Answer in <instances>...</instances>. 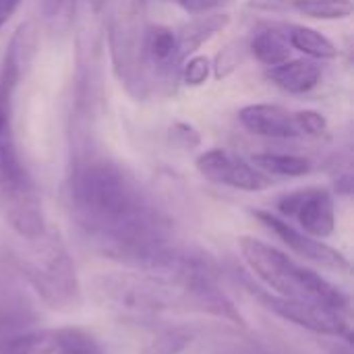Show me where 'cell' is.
Returning <instances> with one entry per match:
<instances>
[{"instance_id":"18","label":"cell","mask_w":354,"mask_h":354,"mask_svg":"<svg viewBox=\"0 0 354 354\" xmlns=\"http://www.w3.org/2000/svg\"><path fill=\"white\" fill-rule=\"evenodd\" d=\"M54 354H104L97 340L79 328H56L54 330Z\"/></svg>"},{"instance_id":"13","label":"cell","mask_w":354,"mask_h":354,"mask_svg":"<svg viewBox=\"0 0 354 354\" xmlns=\"http://www.w3.org/2000/svg\"><path fill=\"white\" fill-rule=\"evenodd\" d=\"M249 52L268 68L278 66L286 60H290V44L286 33H282L280 29H261L257 31L251 41L247 44Z\"/></svg>"},{"instance_id":"11","label":"cell","mask_w":354,"mask_h":354,"mask_svg":"<svg viewBox=\"0 0 354 354\" xmlns=\"http://www.w3.org/2000/svg\"><path fill=\"white\" fill-rule=\"evenodd\" d=\"M230 23L228 12H214L205 17H197L180 27L176 33V46H178V64L185 62L189 56H193L205 41H209L216 33L226 29Z\"/></svg>"},{"instance_id":"21","label":"cell","mask_w":354,"mask_h":354,"mask_svg":"<svg viewBox=\"0 0 354 354\" xmlns=\"http://www.w3.org/2000/svg\"><path fill=\"white\" fill-rule=\"evenodd\" d=\"M212 71V62L207 56H189V60L183 66V81L191 87H199L207 81Z\"/></svg>"},{"instance_id":"3","label":"cell","mask_w":354,"mask_h":354,"mask_svg":"<svg viewBox=\"0 0 354 354\" xmlns=\"http://www.w3.org/2000/svg\"><path fill=\"white\" fill-rule=\"evenodd\" d=\"M93 299L122 319H153L164 311L185 307L176 284L147 272H110L91 280Z\"/></svg>"},{"instance_id":"2","label":"cell","mask_w":354,"mask_h":354,"mask_svg":"<svg viewBox=\"0 0 354 354\" xmlns=\"http://www.w3.org/2000/svg\"><path fill=\"white\" fill-rule=\"evenodd\" d=\"M12 266L35 290L39 301L54 311H71L81 303V284L68 249L58 232L46 230L12 253Z\"/></svg>"},{"instance_id":"27","label":"cell","mask_w":354,"mask_h":354,"mask_svg":"<svg viewBox=\"0 0 354 354\" xmlns=\"http://www.w3.org/2000/svg\"><path fill=\"white\" fill-rule=\"evenodd\" d=\"M19 4H21V0H0V29L15 15V10L19 8Z\"/></svg>"},{"instance_id":"1","label":"cell","mask_w":354,"mask_h":354,"mask_svg":"<svg viewBox=\"0 0 354 354\" xmlns=\"http://www.w3.org/2000/svg\"><path fill=\"white\" fill-rule=\"evenodd\" d=\"M241 255L251 274L278 297L301 299L326 305L340 313H351V299L322 274L299 266L280 249L255 236L239 239Z\"/></svg>"},{"instance_id":"8","label":"cell","mask_w":354,"mask_h":354,"mask_svg":"<svg viewBox=\"0 0 354 354\" xmlns=\"http://www.w3.org/2000/svg\"><path fill=\"white\" fill-rule=\"evenodd\" d=\"M37 31L33 23H23L12 33L0 64V112L10 114L12 95L33 58Z\"/></svg>"},{"instance_id":"6","label":"cell","mask_w":354,"mask_h":354,"mask_svg":"<svg viewBox=\"0 0 354 354\" xmlns=\"http://www.w3.org/2000/svg\"><path fill=\"white\" fill-rule=\"evenodd\" d=\"M280 216L299 222L301 230L313 239H328L336 228L334 197L324 187H307L292 191L276 203Z\"/></svg>"},{"instance_id":"28","label":"cell","mask_w":354,"mask_h":354,"mask_svg":"<svg viewBox=\"0 0 354 354\" xmlns=\"http://www.w3.org/2000/svg\"><path fill=\"white\" fill-rule=\"evenodd\" d=\"M106 2H108V0H89V4H91V8H93L95 12H100V10L106 6Z\"/></svg>"},{"instance_id":"14","label":"cell","mask_w":354,"mask_h":354,"mask_svg":"<svg viewBox=\"0 0 354 354\" xmlns=\"http://www.w3.org/2000/svg\"><path fill=\"white\" fill-rule=\"evenodd\" d=\"M54 330L27 328L0 338V354H54Z\"/></svg>"},{"instance_id":"15","label":"cell","mask_w":354,"mask_h":354,"mask_svg":"<svg viewBox=\"0 0 354 354\" xmlns=\"http://www.w3.org/2000/svg\"><path fill=\"white\" fill-rule=\"evenodd\" d=\"M286 37H288L290 48L301 50L303 54H307L313 60H332L338 56V48L334 46V41L317 29L292 25L286 31Z\"/></svg>"},{"instance_id":"17","label":"cell","mask_w":354,"mask_h":354,"mask_svg":"<svg viewBox=\"0 0 354 354\" xmlns=\"http://www.w3.org/2000/svg\"><path fill=\"white\" fill-rule=\"evenodd\" d=\"M195 340V332L185 326H172L160 330L143 348L141 354H180Z\"/></svg>"},{"instance_id":"24","label":"cell","mask_w":354,"mask_h":354,"mask_svg":"<svg viewBox=\"0 0 354 354\" xmlns=\"http://www.w3.org/2000/svg\"><path fill=\"white\" fill-rule=\"evenodd\" d=\"M187 12H193V15H199V12H212V10H218V8H226V6H232L234 0H176Z\"/></svg>"},{"instance_id":"4","label":"cell","mask_w":354,"mask_h":354,"mask_svg":"<svg viewBox=\"0 0 354 354\" xmlns=\"http://www.w3.org/2000/svg\"><path fill=\"white\" fill-rule=\"evenodd\" d=\"M245 282H247L251 295L274 315H278L307 332H313L317 336L346 338L351 342V326H348L346 313H340L336 309H330V307L313 303V301L278 297L270 290L255 286L251 280H245Z\"/></svg>"},{"instance_id":"26","label":"cell","mask_w":354,"mask_h":354,"mask_svg":"<svg viewBox=\"0 0 354 354\" xmlns=\"http://www.w3.org/2000/svg\"><path fill=\"white\" fill-rule=\"evenodd\" d=\"M68 4L71 0H41V12L48 19H56L68 8Z\"/></svg>"},{"instance_id":"10","label":"cell","mask_w":354,"mask_h":354,"mask_svg":"<svg viewBox=\"0 0 354 354\" xmlns=\"http://www.w3.org/2000/svg\"><path fill=\"white\" fill-rule=\"evenodd\" d=\"M268 79L286 93H307L322 81V66L313 58L286 60L278 66L268 68Z\"/></svg>"},{"instance_id":"22","label":"cell","mask_w":354,"mask_h":354,"mask_svg":"<svg viewBox=\"0 0 354 354\" xmlns=\"http://www.w3.org/2000/svg\"><path fill=\"white\" fill-rule=\"evenodd\" d=\"M295 118H297V127H299V133L301 135H309V137H319L326 133L328 129V120L324 114L315 112V110H301V112H295Z\"/></svg>"},{"instance_id":"29","label":"cell","mask_w":354,"mask_h":354,"mask_svg":"<svg viewBox=\"0 0 354 354\" xmlns=\"http://www.w3.org/2000/svg\"><path fill=\"white\" fill-rule=\"evenodd\" d=\"M0 338H2V334H0Z\"/></svg>"},{"instance_id":"20","label":"cell","mask_w":354,"mask_h":354,"mask_svg":"<svg viewBox=\"0 0 354 354\" xmlns=\"http://www.w3.org/2000/svg\"><path fill=\"white\" fill-rule=\"evenodd\" d=\"M249 52L247 44L243 39L230 41L218 56L214 62V75L216 79H226L230 73H234L243 62H245V54Z\"/></svg>"},{"instance_id":"19","label":"cell","mask_w":354,"mask_h":354,"mask_svg":"<svg viewBox=\"0 0 354 354\" xmlns=\"http://www.w3.org/2000/svg\"><path fill=\"white\" fill-rule=\"evenodd\" d=\"M292 10L317 21H336L351 17L353 0H297Z\"/></svg>"},{"instance_id":"16","label":"cell","mask_w":354,"mask_h":354,"mask_svg":"<svg viewBox=\"0 0 354 354\" xmlns=\"http://www.w3.org/2000/svg\"><path fill=\"white\" fill-rule=\"evenodd\" d=\"M253 164L266 172V174H278V176H290L299 178L313 170V162L305 156H292V153H255Z\"/></svg>"},{"instance_id":"7","label":"cell","mask_w":354,"mask_h":354,"mask_svg":"<svg viewBox=\"0 0 354 354\" xmlns=\"http://www.w3.org/2000/svg\"><path fill=\"white\" fill-rule=\"evenodd\" d=\"M253 216L259 220V224L263 228H268L274 236H278L299 257H305V259H309L313 263H319L324 268H332V270H338V272L348 270V259L338 249L322 243V239H313V236L305 234L303 230L295 228L284 218H280V216H276L272 212L255 209Z\"/></svg>"},{"instance_id":"5","label":"cell","mask_w":354,"mask_h":354,"mask_svg":"<svg viewBox=\"0 0 354 354\" xmlns=\"http://www.w3.org/2000/svg\"><path fill=\"white\" fill-rule=\"evenodd\" d=\"M195 166H197L199 174L203 178H207L209 183L247 191V193H259L274 185L270 174L261 172L257 166L247 162L243 156H239L230 149H222V147L203 151L197 158Z\"/></svg>"},{"instance_id":"12","label":"cell","mask_w":354,"mask_h":354,"mask_svg":"<svg viewBox=\"0 0 354 354\" xmlns=\"http://www.w3.org/2000/svg\"><path fill=\"white\" fill-rule=\"evenodd\" d=\"M143 58L156 68L166 71L178 64L176 31L166 25H151L143 31Z\"/></svg>"},{"instance_id":"9","label":"cell","mask_w":354,"mask_h":354,"mask_svg":"<svg viewBox=\"0 0 354 354\" xmlns=\"http://www.w3.org/2000/svg\"><path fill=\"white\" fill-rule=\"evenodd\" d=\"M239 120L243 127L259 137L272 139H295L301 137L295 112L278 106V104H251L241 108Z\"/></svg>"},{"instance_id":"23","label":"cell","mask_w":354,"mask_h":354,"mask_svg":"<svg viewBox=\"0 0 354 354\" xmlns=\"http://www.w3.org/2000/svg\"><path fill=\"white\" fill-rule=\"evenodd\" d=\"M168 137H170V141H172L176 147H180V149H195V147L201 143V137H199L197 129L191 127V124H187V122H176V124H172L170 131H168Z\"/></svg>"},{"instance_id":"25","label":"cell","mask_w":354,"mask_h":354,"mask_svg":"<svg viewBox=\"0 0 354 354\" xmlns=\"http://www.w3.org/2000/svg\"><path fill=\"white\" fill-rule=\"evenodd\" d=\"M297 0H249L251 8L259 10H292Z\"/></svg>"}]
</instances>
